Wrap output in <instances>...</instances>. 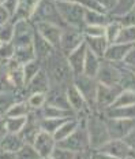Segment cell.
I'll return each instance as SVG.
<instances>
[{
  "instance_id": "obj_1",
  "label": "cell",
  "mask_w": 135,
  "mask_h": 159,
  "mask_svg": "<svg viewBox=\"0 0 135 159\" xmlns=\"http://www.w3.org/2000/svg\"><path fill=\"white\" fill-rule=\"evenodd\" d=\"M47 62V74L51 82V87H67L72 82L74 74L68 65L67 56L61 51L55 48L52 54L45 59Z\"/></svg>"
},
{
  "instance_id": "obj_2",
  "label": "cell",
  "mask_w": 135,
  "mask_h": 159,
  "mask_svg": "<svg viewBox=\"0 0 135 159\" xmlns=\"http://www.w3.org/2000/svg\"><path fill=\"white\" fill-rule=\"evenodd\" d=\"M56 7L59 10V14H60L63 22L67 26L71 28H77V29H83L85 28V10L82 6H79L78 3L74 2H55Z\"/></svg>"
},
{
  "instance_id": "obj_3",
  "label": "cell",
  "mask_w": 135,
  "mask_h": 159,
  "mask_svg": "<svg viewBox=\"0 0 135 159\" xmlns=\"http://www.w3.org/2000/svg\"><path fill=\"white\" fill-rule=\"evenodd\" d=\"M32 24H40V22H49V24H55L57 26H63L65 28L63 19H61L59 10L56 7L55 0H40L36 10L33 11L32 16L29 18Z\"/></svg>"
},
{
  "instance_id": "obj_4",
  "label": "cell",
  "mask_w": 135,
  "mask_h": 159,
  "mask_svg": "<svg viewBox=\"0 0 135 159\" xmlns=\"http://www.w3.org/2000/svg\"><path fill=\"white\" fill-rule=\"evenodd\" d=\"M86 130L89 134V144L91 148L98 150L105 143L111 140L109 132H108L107 124L98 117H89L86 119Z\"/></svg>"
},
{
  "instance_id": "obj_5",
  "label": "cell",
  "mask_w": 135,
  "mask_h": 159,
  "mask_svg": "<svg viewBox=\"0 0 135 159\" xmlns=\"http://www.w3.org/2000/svg\"><path fill=\"white\" fill-rule=\"evenodd\" d=\"M57 147L65 148L72 152H82L87 151L90 144H89V134L86 130V124L82 126V124L78 125V128L72 132L71 134H68L65 139L57 141Z\"/></svg>"
},
{
  "instance_id": "obj_6",
  "label": "cell",
  "mask_w": 135,
  "mask_h": 159,
  "mask_svg": "<svg viewBox=\"0 0 135 159\" xmlns=\"http://www.w3.org/2000/svg\"><path fill=\"white\" fill-rule=\"evenodd\" d=\"M83 41H85V34L81 29L65 26V28L61 29L60 43H59L57 49H60L64 55H68Z\"/></svg>"
},
{
  "instance_id": "obj_7",
  "label": "cell",
  "mask_w": 135,
  "mask_h": 159,
  "mask_svg": "<svg viewBox=\"0 0 135 159\" xmlns=\"http://www.w3.org/2000/svg\"><path fill=\"white\" fill-rule=\"evenodd\" d=\"M120 78H121V69H119L113 62H104L100 63V69L97 71L95 80L98 84L103 85H120Z\"/></svg>"
},
{
  "instance_id": "obj_8",
  "label": "cell",
  "mask_w": 135,
  "mask_h": 159,
  "mask_svg": "<svg viewBox=\"0 0 135 159\" xmlns=\"http://www.w3.org/2000/svg\"><path fill=\"white\" fill-rule=\"evenodd\" d=\"M74 78L75 80L72 81V84L79 89L83 99L86 100V103L90 106V107L93 104H95V93H97V87H98L97 80L87 77V75H85V74L77 75V77H74Z\"/></svg>"
},
{
  "instance_id": "obj_9",
  "label": "cell",
  "mask_w": 135,
  "mask_h": 159,
  "mask_svg": "<svg viewBox=\"0 0 135 159\" xmlns=\"http://www.w3.org/2000/svg\"><path fill=\"white\" fill-rule=\"evenodd\" d=\"M33 37H34V30H33L32 22L29 19L14 22V36H12L14 47L33 44Z\"/></svg>"
},
{
  "instance_id": "obj_10",
  "label": "cell",
  "mask_w": 135,
  "mask_h": 159,
  "mask_svg": "<svg viewBox=\"0 0 135 159\" xmlns=\"http://www.w3.org/2000/svg\"><path fill=\"white\" fill-rule=\"evenodd\" d=\"M98 151L109 154L117 159H126L130 157H135L134 151L131 150L130 145L123 139H111L108 143H105L103 147L98 148Z\"/></svg>"
},
{
  "instance_id": "obj_11",
  "label": "cell",
  "mask_w": 135,
  "mask_h": 159,
  "mask_svg": "<svg viewBox=\"0 0 135 159\" xmlns=\"http://www.w3.org/2000/svg\"><path fill=\"white\" fill-rule=\"evenodd\" d=\"M111 139H124L135 126V119L108 118L105 121Z\"/></svg>"
},
{
  "instance_id": "obj_12",
  "label": "cell",
  "mask_w": 135,
  "mask_h": 159,
  "mask_svg": "<svg viewBox=\"0 0 135 159\" xmlns=\"http://www.w3.org/2000/svg\"><path fill=\"white\" fill-rule=\"evenodd\" d=\"M123 91V88L120 85H103L98 84L97 87V93H95V104L100 108H108L111 107L112 103L115 102V99L119 96V93Z\"/></svg>"
},
{
  "instance_id": "obj_13",
  "label": "cell",
  "mask_w": 135,
  "mask_h": 159,
  "mask_svg": "<svg viewBox=\"0 0 135 159\" xmlns=\"http://www.w3.org/2000/svg\"><path fill=\"white\" fill-rule=\"evenodd\" d=\"M65 96H67L68 104H70L71 110L77 114H85L86 110H90V106L86 103V100L83 99V96L79 92V89L75 87L74 84H68L65 87Z\"/></svg>"
},
{
  "instance_id": "obj_14",
  "label": "cell",
  "mask_w": 135,
  "mask_h": 159,
  "mask_svg": "<svg viewBox=\"0 0 135 159\" xmlns=\"http://www.w3.org/2000/svg\"><path fill=\"white\" fill-rule=\"evenodd\" d=\"M33 147L36 148V151L38 152L41 158H49L56 147V140L53 134L48 133L45 130H40L38 134L36 136L34 141H33Z\"/></svg>"
},
{
  "instance_id": "obj_15",
  "label": "cell",
  "mask_w": 135,
  "mask_h": 159,
  "mask_svg": "<svg viewBox=\"0 0 135 159\" xmlns=\"http://www.w3.org/2000/svg\"><path fill=\"white\" fill-rule=\"evenodd\" d=\"M36 32L41 34L49 44H52L55 48L59 47L61 36V28L55 24H49V22H40L36 24Z\"/></svg>"
},
{
  "instance_id": "obj_16",
  "label": "cell",
  "mask_w": 135,
  "mask_h": 159,
  "mask_svg": "<svg viewBox=\"0 0 135 159\" xmlns=\"http://www.w3.org/2000/svg\"><path fill=\"white\" fill-rule=\"evenodd\" d=\"M86 51H87V47L83 41L81 45H78L74 51H71L67 55L68 65H70L74 77L81 75L83 73V62H85V56H86Z\"/></svg>"
},
{
  "instance_id": "obj_17",
  "label": "cell",
  "mask_w": 135,
  "mask_h": 159,
  "mask_svg": "<svg viewBox=\"0 0 135 159\" xmlns=\"http://www.w3.org/2000/svg\"><path fill=\"white\" fill-rule=\"evenodd\" d=\"M45 103L49 106H53V107L61 108V110H71L67 100V96H65V89H63V87L49 88V91L45 93Z\"/></svg>"
},
{
  "instance_id": "obj_18",
  "label": "cell",
  "mask_w": 135,
  "mask_h": 159,
  "mask_svg": "<svg viewBox=\"0 0 135 159\" xmlns=\"http://www.w3.org/2000/svg\"><path fill=\"white\" fill-rule=\"evenodd\" d=\"M134 44H135V43H133V44L112 43V44L108 45V48H107V51H105V54H104L103 58L107 59L108 62H121L124 58H126V55L128 54V51L134 47Z\"/></svg>"
},
{
  "instance_id": "obj_19",
  "label": "cell",
  "mask_w": 135,
  "mask_h": 159,
  "mask_svg": "<svg viewBox=\"0 0 135 159\" xmlns=\"http://www.w3.org/2000/svg\"><path fill=\"white\" fill-rule=\"evenodd\" d=\"M26 85H27L29 92H32V93H47L49 88H51L48 74L44 69H41Z\"/></svg>"
},
{
  "instance_id": "obj_20",
  "label": "cell",
  "mask_w": 135,
  "mask_h": 159,
  "mask_svg": "<svg viewBox=\"0 0 135 159\" xmlns=\"http://www.w3.org/2000/svg\"><path fill=\"white\" fill-rule=\"evenodd\" d=\"M33 48H34V54L36 59L41 62H45V59L52 54V51L55 49V47L42 37L41 34H38L37 32H34V37H33Z\"/></svg>"
},
{
  "instance_id": "obj_21",
  "label": "cell",
  "mask_w": 135,
  "mask_h": 159,
  "mask_svg": "<svg viewBox=\"0 0 135 159\" xmlns=\"http://www.w3.org/2000/svg\"><path fill=\"white\" fill-rule=\"evenodd\" d=\"M40 0H18L16 8L12 14V21H22V19H29L33 14V11L37 7Z\"/></svg>"
},
{
  "instance_id": "obj_22",
  "label": "cell",
  "mask_w": 135,
  "mask_h": 159,
  "mask_svg": "<svg viewBox=\"0 0 135 159\" xmlns=\"http://www.w3.org/2000/svg\"><path fill=\"white\" fill-rule=\"evenodd\" d=\"M85 44H86L87 49H90L98 58H103L109 43L105 39V36H101V37H87V36H85Z\"/></svg>"
},
{
  "instance_id": "obj_23",
  "label": "cell",
  "mask_w": 135,
  "mask_h": 159,
  "mask_svg": "<svg viewBox=\"0 0 135 159\" xmlns=\"http://www.w3.org/2000/svg\"><path fill=\"white\" fill-rule=\"evenodd\" d=\"M98 69H100V59H98V56L93 54L90 49H87L86 56H85L83 73H82V74L87 75V77H91V78H95Z\"/></svg>"
},
{
  "instance_id": "obj_24",
  "label": "cell",
  "mask_w": 135,
  "mask_h": 159,
  "mask_svg": "<svg viewBox=\"0 0 135 159\" xmlns=\"http://www.w3.org/2000/svg\"><path fill=\"white\" fill-rule=\"evenodd\" d=\"M23 144L25 143L22 141V139L19 137L18 133H7L6 136H3V139L0 140L2 151H8V152H16Z\"/></svg>"
},
{
  "instance_id": "obj_25",
  "label": "cell",
  "mask_w": 135,
  "mask_h": 159,
  "mask_svg": "<svg viewBox=\"0 0 135 159\" xmlns=\"http://www.w3.org/2000/svg\"><path fill=\"white\" fill-rule=\"evenodd\" d=\"M79 124H81V119H78V118H67L63 124L60 125V128H59L57 130L53 133L55 140L60 141V140H63V139H65L68 134H71L72 132L78 128V125Z\"/></svg>"
},
{
  "instance_id": "obj_26",
  "label": "cell",
  "mask_w": 135,
  "mask_h": 159,
  "mask_svg": "<svg viewBox=\"0 0 135 159\" xmlns=\"http://www.w3.org/2000/svg\"><path fill=\"white\" fill-rule=\"evenodd\" d=\"M14 59L15 62L21 63L23 66L25 63L36 59V54H34V48H33V44L29 45H22V47H15V52H14Z\"/></svg>"
},
{
  "instance_id": "obj_27",
  "label": "cell",
  "mask_w": 135,
  "mask_h": 159,
  "mask_svg": "<svg viewBox=\"0 0 135 159\" xmlns=\"http://www.w3.org/2000/svg\"><path fill=\"white\" fill-rule=\"evenodd\" d=\"M108 118H123V119H135V104L127 107L107 108Z\"/></svg>"
},
{
  "instance_id": "obj_28",
  "label": "cell",
  "mask_w": 135,
  "mask_h": 159,
  "mask_svg": "<svg viewBox=\"0 0 135 159\" xmlns=\"http://www.w3.org/2000/svg\"><path fill=\"white\" fill-rule=\"evenodd\" d=\"M85 26L86 25H107L111 21L104 12L93 11V10H85Z\"/></svg>"
},
{
  "instance_id": "obj_29",
  "label": "cell",
  "mask_w": 135,
  "mask_h": 159,
  "mask_svg": "<svg viewBox=\"0 0 135 159\" xmlns=\"http://www.w3.org/2000/svg\"><path fill=\"white\" fill-rule=\"evenodd\" d=\"M135 104V92L128 91V89H123L119 93L115 102L112 103L111 107L108 108H117V107H127V106Z\"/></svg>"
},
{
  "instance_id": "obj_30",
  "label": "cell",
  "mask_w": 135,
  "mask_h": 159,
  "mask_svg": "<svg viewBox=\"0 0 135 159\" xmlns=\"http://www.w3.org/2000/svg\"><path fill=\"white\" fill-rule=\"evenodd\" d=\"M72 115L71 110H61V108L53 107V106L47 104L41 111V119L42 118H68Z\"/></svg>"
},
{
  "instance_id": "obj_31",
  "label": "cell",
  "mask_w": 135,
  "mask_h": 159,
  "mask_svg": "<svg viewBox=\"0 0 135 159\" xmlns=\"http://www.w3.org/2000/svg\"><path fill=\"white\" fill-rule=\"evenodd\" d=\"M121 28H123V25H121L119 21H109L107 25H105V39L108 40L109 44L116 41Z\"/></svg>"
},
{
  "instance_id": "obj_32",
  "label": "cell",
  "mask_w": 135,
  "mask_h": 159,
  "mask_svg": "<svg viewBox=\"0 0 135 159\" xmlns=\"http://www.w3.org/2000/svg\"><path fill=\"white\" fill-rule=\"evenodd\" d=\"M41 65L42 62L38 59H33V61L27 62L23 65V75H25V84H27L30 80L41 70Z\"/></svg>"
},
{
  "instance_id": "obj_33",
  "label": "cell",
  "mask_w": 135,
  "mask_h": 159,
  "mask_svg": "<svg viewBox=\"0 0 135 159\" xmlns=\"http://www.w3.org/2000/svg\"><path fill=\"white\" fill-rule=\"evenodd\" d=\"M115 43H123V44H133V43H135V25L123 26Z\"/></svg>"
},
{
  "instance_id": "obj_34",
  "label": "cell",
  "mask_w": 135,
  "mask_h": 159,
  "mask_svg": "<svg viewBox=\"0 0 135 159\" xmlns=\"http://www.w3.org/2000/svg\"><path fill=\"white\" fill-rule=\"evenodd\" d=\"M30 112V107L25 102H19V103L12 104L7 110V117H27Z\"/></svg>"
},
{
  "instance_id": "obj_35",
  "label": "cell",
  "mask_w": 135,
  "mask_h": 159,
  "mask_svg": "<svg viewBox=\"0 0 135 159\" xmlns=\"http://www.w3.org/2000/svg\"><path fill=\"white\" fill-rule=\"evenodd\" d=\"M16 159H40L41 157L38 155V152L36 151V148L33 147V144H23L18 151L15 152Z\"/></svg>"
},
{
  "instance_id": "obj_36",
  "label": "cell",
  "mask_w": 135,
  "mask_h": 159,
  "mask_svg": "<svg viewBox=\"0 0 135 159\" xmlns=\"http://www.w3.org/2000/svg\"><path fill=\"white\" fill-rule=\"evenodd\" d=\"M26 122V117H8L6 119L7 133H19Z\"/></svg>"
},
{
  "instance_id": "obj_37",
  "label": "cell",
  "mask_w": 135,
  "mask_h": 159,
  "mask_svg": "<svg viewBox=\"0 0 135 159\" xmlns=\"http://www.w3.org/2000/svg\"><path fill=\"white\" fill-rule=\"evenodd\" d=\"M134 3H135V0H117L115 8L112 10V14H113L115 16H123V15H126L127 12L131 11Z\"/></svg>"
},
{
  "instance_id": "obj_38",
  "label": "cell",
  "mask_w": 135,
  "mask_h": 159,
  "mask_svg": "<svg viewBox=\"0 0 135 159\" xmlns=\"http://www.w3.org/2000/svg\"><path fill=\"white\" fill-rule=\"evenodd\" d=\"M14 36V22H6L0 26V43H10Z\"/></svg>"
},
{
  "instance_id": "obj_39",
  "label": "cell",
  "mask_w": 135,
  "mask_h": 159,
  "mask_svg": "<svg viewBox=\"0 0 135 159\" xmlns=\"http://www.w3.org/2000/svg\"><path fill=\"white\" fill-rule=\"evenodd\" d=\"M82 32L87 37H101V36H105V26L104 25H86L82 29Z\"/></svg>"
},
{
  "instance_id": "obj_40",
  "label": "cell",
  "mask_w": 135,
  "mask_h": 159,
  "mask_svg": "<svg viewBox=\"0 0 135 159\" xmlns=\"http://www.w3.org/2000/svg\"><path fill=\"white\" fill-rule=\"evenodd\" d=\"M16 102L14 100V96L11 93H6V92H0V114L2 112H7V110Z\"/></svg>"
},
{
  "instance_id": "obj_41",
  "label": "cell",
  "mask_w": 135,
  "mask_h": 159,
  "mask_svg": "<svg viewBox=\"0 0 135 159\" xmlns=\"http://www.w3.org/2000/svg\"><path fill=\"white\" fill-rule=\"evenodd\" d=\"M77 152H72L70 150H65L61 147H55V150L51 154V159H74Z\"/></svg>"
},
{
  "instance_id": "obj_42",
  "label": "cell",
  "mask_w": 135,
  "mask_h": 159,
  "mask_svg": "<svg viewBox=\"0 0 135 159\" xmlns=\"http://www.w3.org/2000/svg\"><path fill=\"white\" fill-rule=\"evenodd\" d=\"M15 47L11 43H2L0 44V59H6V61H11L14 58Z\"/></svg>"
},
{
  "instance_id": "obj_43",
  "label": "cell",
  "mask_w": 135,
  "mask_h": 159,
  "mask_svg": "<svg viewBox=\"0 0 135 159\" xmlns=\"http://www.w3.org/2000/svg\"><path fill=\"white\" fill-rule=\"evenodd\" d=\"M27 104L30 108H40L45 104V93H32Z\"/></svg>"
},
{
  "instance_id": "obj_44",
  "label": "cell",
  "mask_w": 135,
  "mask_h": 159,
  "mask_svg": "<svg viewBox=\"0 0 135 159\" xmlns=\"http://www.w3.org/2000/svg\"><path fill=\"white\" fill-rule=\"evenodd\" d=\"M123 62L126 63L127 67L135 69V44H134V47L128 51V54L126 55V58L123 59Z\"/></svg>"
},
{
  "instance_id": "obj_45",
  "label": "cell",
  "mask_w": 135,
  "mask_h": 159,
  "mask_svg": "<svg viewBox=\"0 0 135 159\" xmlns=\"http://www.w3.org/2000/svg\"><path fill=\"white\" fill-rule=\"evenodd\" d=\"M123 140L126 141L128 145H130V148L134 151V154H135V126L133 128V130H131L130 133H128L126 137L123 139Z\"/></svg>"
},
{
  "instance_id": "obj_46",
  "label": "cell",
  "mask_w": 135,
  "mask_h": 159,
  "mask_svg": "<svg viewBox=\"0 0 135 159\" xmlns=\"http://www.w3.org/2000/svg\"><path fill=\"white\" fill-rule=\"evenodd\" d=\"M98 3H100L101 6L104 7L105 11H112V10L115 8V6H116V3H117V0H97Z\"/></svg>"
},
{
  "instance_id": "obj_47",
  "label": "cell",
  "mask_w": 135,
  "mask_h": 159,
  "mask_svg": "<svg viewBox=\"0 0 135 159\" xmlns=\"http://www.w3.org/2000/svg\"><path fill=\"white\" fill-rule=\"evenodd\" d=\"M10 16H11V14L8 12V10L4 6H0V26L4 25L6 22H8Z\"/></svg>"
},
{
  "instance_id": "obj_48",
  "label": "cell",
  "mask_w": 135,
  "mask_h": 159,
  "mask_svg": "<svg viewBox=\"0 0 135 159\" xmlns=\"http://www.w3.org/2000/svg\"><path fill=\"white\" fill-rule=\"evenodd\" d=\"M90 159H117V158L112 157V155H109V154H105V152L95 150V152L90 154Z\"/></svg>"
},
{
  "instance_id": "obj_49",
  "label": "cell",
  "mask_w": 135,
  "mask_h": 159,
  "mask_svg": "<svg viewBox=\"0 0 135 159\" xmlns=\"http://www.w3.org/2000/svg\"><path fill=\"white\" fill-rule=\"evenodd\" d=\"M0 159H16V157H15V152L0 151Z\"/></svg>"
},
{
  "instance_id": "obj_50",
  "label": "cell",
  "mask_w": 135,
  "mask_h": 159,
  "mask_svg": "<svg viewBox=\"0 0 135 159\" xmlns=\"http://www.w3.org/2000/svg\"><path fill=\"white\" fill-rule=\"evenodd\" d=\"M7 134V126H6V119L0 118V137Z\"/></svg>"
},
{
  "instance_id": "obj_51",
  "label": "cell",
  "mask_w": 135,
  "mask_h": 159,
  "mask_svg": "<svg viewBox=\"0 0 135 159\" xmlns=\"http://www.w3.org/2000/svg\"><path fill=\"white\" fill-rule=\"evenodd\" d=\"M74 159H90V154L87 151H82V152H77Z\"/></svg>"
},
{
  "instance_id": "obj_52",
  "label": "cell",
  "mask_w": 135,
  "mask_h": 159,
  "mask_svg": "<svg viewBox=\"0 0 135 159\" xmlns=\"http://www.w3.org/2000/svg\"><path fill=\"white\" fill-rule=\"evenodd\" d=\"M131 12H134V14H135V3H134V6H133V8H131Z\"/></svg>"
},
{
  "instance_id": "obj_53",
  "label": "cell",
  "mask_w": 135,
  "mask_h": 159,
  "mask_svg": "<svg viewBox=\"0 0 135 159\" xmlns=\"http://www.w3.org/2000/svg\"><path fill=\"white\" fill-rule=\"evenodd\" d=\"M126 159H135V157H130V158H126Z\"/></svg>"
},
{
  "instance_id": "obj_54",
  "label": "cell",
  "mask_w": 135,
  "mask_h": 159,
  "mask_svg": "<svg viewBox=\"0 0 135 159\" xmlns=\"http://www.w3.org/2000/svg\"><path fill=\"white\" fill-rule=\"evenodd\" d=\"M40 159H51V158H40Z\"/></svg>"
},
{
  "instance_id": "obj_55",
  "label": "cell",
  "mask_w": 135,
  "mask_h": 159,
  "mask_svg": "<svg viewBox=\"0 0 135 159\" xmlns=\"http://www.w3.org/2000/svg\"><path fill=\"white\" fill-rule=\"evenodd\" d=\"M128 69H130V67H128ZM131 70H133V71H134V73H135V69H131Z\"/></svg>"
},
{
  "instance_id": "obj_56",
  "label": "cell",
  "mask_w": 135,
  "mask_h": 159,
  "mask_svg": "<svg viewBox=\"0 0 135 159\" xmlns=\"http://www.w3.org/2000/svg\"><path fill=\"white\" fill-rule=\"evenodd\" d=\"M0 44H2V43H0Z\"/></svg>"
},
{
  "instance_id": "obj_57",
  "label": "cell",
  "mask_w": 135,
  "mask_h": 159,
  "mask_svg": "<svg viewBox=\"0 0 135 159\" xmlns=\"http://www.w3.org/2000/svg\"><path fill=\"white\" fill-rule=\"evenodd\" d=\"M0 139H2V137H0Z\"/></svg>"
}]
</instances>
